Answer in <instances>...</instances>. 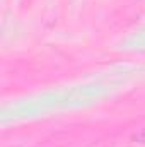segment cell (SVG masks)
Instances as JSON below:
<instances>
[{
	"mask_svg": "<svg viewBox=\"0 0 145 147\" xmlns=\"http://www.w3.org/2000/svg\"><path fill=\"white\" fill-rule=\"evenodd\" d=\"M133 140H137V142H140V144H145V128H142L140 132H137V134L133 135Z\"/></svg>",
	"mask_w": 145,
	"mask_h": 147,
	"instance_id": "1",
	"label": "cell"
}]
</instances>
